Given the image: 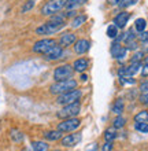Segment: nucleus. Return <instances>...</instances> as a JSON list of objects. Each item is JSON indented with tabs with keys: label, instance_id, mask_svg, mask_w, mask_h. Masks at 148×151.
Instances as JSON below:
<instances>
[{
	"label": "nucleus",
	"instance_id": "1",
	"mask_svg": "<svg viewBox=\"0 0 148 151\" xmlns=\"http://www.w3.org/2000/svg\"><path fill=\"white\" fill-rule=\"evenodd\" d=\"M64 15H51V19L47 22V24L41 25L39 28L36 29V33L37 35H40V36H48V35H54V33L59 32L60 29L63 28L66 22H64Z\"/></svg>",
	"mask_w": 148,
	"mask_h": 151
},
{
	"label": "nucleus",
	"instance_id": "2",
	"mask_svg": "<svg viewBox=\"0 0 148 151\" xmlns=\"http://www.w3.org/2000/svg\"><path fill=\"white\" fill-rule=\"evenodd\" d=\"M77 88V81L74 78H67V80H62V81H56L55 84H52L49 87V92L52 95H60L64 92L73 91Z\"/></svg>",
	"mask_w": 148,
	"mask_h": 151
},
{
	"label": "nucleus",
	"instance_id": "3",
	"mask_svg": "<svg viewBox=\"0 0 148 151\" xmlns=\"http://www.w3.org/2000/svg\"><path fill=\"white\" fill-rule=\"evenodd\" d=\"M66 3H67V0H48V1L41 7V14L45 17L55 15L62 8L66 7Z\"/></svg>",
	"mask_w": 148,
	"mask_h": 151
},
{
	"label": "nucleus",
	"instance_id": "4",
	"mask_svg": "<svg viewBox=\"0 0 148 151\" xmlns=\"http://www.w3.org/2000/svg\"><path fill=\"white\" fill-rule=\"evenodd\" d=\"M81 111V104H80V100L77 102H73L70 104H66L59 113H58V117L59 118H71V117H76L78 115Z\"/></svg>",
	"mask_w": 148,
	"mask_h": 151
},
{
	"label": "nucleus",
	"instance_id": "5",
	"mask_svg": "<svg viewBox=\"0 0 148 151\" xmlns=\"http://www.w3.org/2000/svg\"><path fill=\"white\" fill-rule=\"evenodd\" d=\"M58 41L55 39H43V40H39L34 43L33 45V52H36V54H41V55H44L47 52L51 50L54 45H56Z\"/></svg>",
	"mask_w": 148,
	"mask_h": 151
},
{
	"label": "nucleus",
	"instance_id": "6",
	"mask_svg": "<svg viewBox=\"0 0 148 151\" xmlns=\"http://www.w3.org/2000/svg\"><path fill=\"white\" fill-rule=\"evenodd\" d=\"M80 98H81V91H78V89H73V91L60 93V95L58 96V99H56V103L66 106V104H70V103H73V102L80 100Z\"/></svg>",
	"mask_w": 148,
	"mask_h": 151
},
{
	"label": "nucleus",
	"instance_id": "7",
	"mask_svg": "<svg viewBox=\"0 0 148 151\" xmlns=\"http://www.w3.org/2000/svg\"><path fill=\"white\" fill-rule=\"evenodd\" d=\"M73 73H74V69H73L71 65H62V66H58L54 72V80L55 81H62V80H67L73 77Z\"/></svg>",
	"mask_w": 148,
	"mask_h": 151
},
{
	"label": "nucleus",
	"instance_id": "8",
	"mask_svg": "<svg viewBox=\"0 0 148 151\" xmlns=\"http://www.w3.org/2000/svg\"><path fill=\"white\" fill-rule=\"evenodd\" d=\"M81 125V121L76 117H71V118H67L62 121V122L58 125V131L60 132H73L76 131L77 128Z\"/></svg>",
	"mask_w": 148,
	"mask_h": 151
},
{
	"label": "nucleus",
	"instance_id": "9",
	"mask_svg": "<svg viewBox=\"0 0 148 151\" xmlns=\"http://www.w3.org/2000/svg\"><path fill=\"white\" fill-rule=\"evenodd\" d=\"M76 41H77V37H76V35L71 32H66L59 37V45L62 48H67V47H70V45H74Z\"/></svg>",
	"mask_w": 148,
	"mask_h": 151
},
{
	"label": "nucleus",
	"instance_id": "10",
	"mask_svg": "<svg viewBox=\"0 0 148 151\" xmlns=\"http://www.w3.org/2000/svg\"><path fill=\"white\" fill-rule=\"evenodd\" d=\"M126 54H128L126 47H122L118 41L111 45V55H112V58H115V59H118V60H122L125 56H126Z\"/></svg>",
	"mask_w": 148,
	"mask_h": 151
},
{
	"label": "nucleus",
	"instance_id": "11",
	"mask_svg": "<svg viewBox=\"0 0 148 151\" xmlns=\"http://www.w3.org/2000/svg\"><path fill=\"white\" fill-rule=\"evenodd\" d=\"M62 56H63V48L60 47V45H58V44H56V45H54V47L51 48V50H49L48 52H47V54H44V58L47 60H58V59H60V58H62Z\"/></svg>",
	"mask_w": 148,
	"mask_h": 151
},
{
	"label": "nucleus",
	"instance_id": "12",
	"mask_svg": "<svg viewBox=\"0 0 148 151\" xmlns=\"http://www.w3.org/2000/svg\"><path fill=\"white\" fill-rule=\"evenodd\" d=\"M129 19H130V12L122 11V12H119V14H117V17L114 18V25H115L118 29H122L126 26Z\"/></svg>",
	"mask_w": 148,
	"mask_h": 151
},
{
	"label": "nucleus",
	"instance_id": "13",
	"mask_svg": "<svg viewBox=\"0 0 148 151\" xmlns=\"http://www.w3.org/2000/svg\"><path fill=\"white\" fill-rule=\"evenodd\" d=\"M81 140V133H70V135L62 137V146L64 147H71L80 143Z\"/></svg>",
	"mask_w": 148,
	"mask_h": 151
},
{
	"label": "nucleus",
	"instance_id": "14",
	"mask_svg": "<svg viewBox=\"0 0 148 151\" xmlns=\"http://www.w3.org/2000/svg\"><path fill=\"white\" fill-rule=\"evenodd\" d=\"M89 47H91V43H89V40H87V39L77 40L76 43H74V51H76L77 54H80V55L85 54V52L89 50Z\"/></svg>",
	"mask_w": 148,
	"mask_h": 151
},
{
	"label": "nucleus",
	"instance_id": "15",
	"mask_svg": "<svg viewBox=\"0 0 148 151\" xmlns=\"http://www.w3.org/2000/svg\"><path fill=\"white\" fill-rule=\"evenodd\" d=\"M88 68H89V60L87 59V58L76 59L74 60V63H73V69H74V72H78V73H84Z\"/></svg>",
	"mask_w": 148,
	"mask_h": 151
},
{
	"label": "nucleus",
	"instance_id": "16",
	"mask_svg": "<svg viewBox=\"0 0 148 151\" xmlns=\"http://www.w3.org/2000/svg\"><path fill=\"white\" fill-rule=\"evenodd\" d=\"M85 22H87V15L81 14V15H76L73 18L71 22H70V26L73 29H77V28H80V26H82Z\"/></svg>",
	"mask_w": 148,
	"mask_h": 151
},
{
	"label": "nucleus",
	"instance_id": "17",
	"mask_svg": "<svg viewBox=\"0 0 148 151\" xmlns=\"http://www.w3.org/2000/svg\"><path fill=\"white\" fill-rule=\"evenodd\" d=\"M62 133L63 132H60V131H49V132H45L44 133V137L47 140H51V142H55V140H59L60 137H62Z\"/></svg>",
	"mask_w": 148,
	"mask_h": 151
},
{
	"label": "nucleus",
	"instance_id": "18",
	"mask_svg": "<svg viewBox=\"0 0 148 151\" xmlns=\"http://www.w3.org/2000/svg\"><path fill=\"white\" fill-rule=\"evenodd\" d=\"M87 1H88V0H67L66 8H67V10H76V8L84 6Z\"/></svg>",
	"mask_w": 148,
	"mask_h": 151
},
{
	"label": "nucleus",
	"instance_id": "19",
	"mask_svg": "<svg viewBox=\"0 0 148 151\" xmlns=\"http://www.w3.org/2000/svg\"><path fill=\"white\" fill-rule=\"evenodd\" d=\"M124 109H125L124 99H117V102L114 103V106H112V113L117 115H121V113L124 111Z\"/></svg>",
	"mask_w": 148,
	"mask_h": 151
},
{
	"label": "nucleus",
	"instance_id": "20",
	"mask_svg": "<svg viewBox=\"0 0 148 151\" xmlns=\"http://www.w3.org/2000/svg\"><path fill=\"white\" fill-rule=\"evenodd\" d=\"M134 122H148V110H143V111L137 113L134 115Z\"/></svg>",
	"mask_w": 148,
	"mask_h": 151
},
{
	"label": "nucleus",
	"instance_id": "21",
	"mask_svg": "<svg viewBox=\"0 0 148 151\" xmlns=\"http://www.w3.org/2000/svg\"><path fill=\"white\" fill-rule=\"evenodd\" d=\"M48 150V144L44 142H34L32 144V151H47Z\"/></svg>",
	"mask_w": 148,
	"mask_h": 151
},
{
	"label": "nucleus",
	"instance_id": "22",
	"mask_svg": "<svg viewBox=\"0 0 148 151\" xmlns=\"http://www.w3.org/2000/svg\"><path fill=\"white\" fill-rule=\"evenodd\" d=\"M145 28H147V21H145L144 18L136 19V22H134V29H136L137 32H143V30H145Z\"/></svg>",
	"mask_w": 148,
	"mask_h": 151
},
{
	"label": "nucleus",
	"instance_id": "23",
	"mask_svg": "<svg viewBox=\"0 0 148 151\" xmlns=\"http://www.w3.org/2000/svg\"><path fill=\"white\" fill-rule=\"evenodd\" d=\"M144 59V52L143 51H136L133 54L132 59H130V63H141Z\"/></svg>",
	"mask_w": 148,
	"mask_h": 151
},
{
	"label": "nucleus",
	"instance_id": "24",
	"mask_svg": "<svg viewBox=\"0 0 148 151\" xmlns=\"http://www.w3.org/2000/svg\"><path fill=\"white\" fill-rule=\"evenodd\" d=\"M107 36L110 37V39H115L117 36H118V28H117L115 25H108L107 28Z\"/></svg>",
	"mask_w": 148,
	"mask_h": 151
},
{
	"label": "nucleus",
	"instance_id": "25",
	"mask_svg": "<svg viewBox=\"0 0 148 151\" xmlns=\"http://www.w3.org/2000/svg\"><path fill=\"white\" fill-rule=\"evenodd\" d=\"M134 129L141 132V133H148V122H136Z\"/></svg>",
	"mask_w": 148,
	"mask_h": 151
},
{
	"label": "nucleus",
	"instance_id": "26",
	"mask_svg": "<svg viewBox=\"0 0 148 151\" xmlns=\"http://www.w3.org/2000/svg\"><path fill=\"white\" fill-rule=\"evenodd\" d=\"M125 124H126V119L124 118V117H121V115H118L115 119H114V128L115 129H119V128H124L125 127Z\"/></svg>",
	"mask_w": 148,
	"mask_h": 151
},
{
	"label": "nucleus",
	"instance_id": "27",
	"mask_svg": "<svg viewBox=\"0 0 148 151\" xmlns=\"http://www.w3.org/2000/svg\"><path fill=\"white\" fill-rule=\"evenodd\" d=\"M115 132L112 131V129H107V131L104 132V139L106 142H112V140L115 139Z\"/></svg>",
	"mask_w": 148,
	"mask_h": 151
},
{
	"label": "nucleus",
	"instance_id": "28",
	"mask_svg": "<svg viewBox=\"0 0 148 151\" xmlns=\"http://www.w3.org/2000/svg\"><path fill=\"white\" fill-rule=\"evenodd\" d=\"M134 3H136V0H121L118 6H119L121 8H128V7H130V6H133Z\"/></svg>",
	"mask_w": 148,
	"mask_h": 151
},
{
	"label": "nucleus",
	"instance_id": "29",
	"mask_svg": "<svg viewBox=\"0 0 148 151\" xmlns=\"http://www.w3.org/2000/svg\"><path fill=\"white\" fill-rule=\"evenodd\" d=\"M11 137H12L14 142H21V140L24 139V135H22L19 131H12L11 132Z\"/></svg>",
	"mask_w": 148,
	"mask_h": 151
},
{
	"label": "nucleus",
	"instance_id": "30",
	"mask_svg": "<svg viewBox=\"0 0 148 151\" xmlns=\"http://www.w3.org/2000/svg\"><path fill=\"white\" fill-rule=\"evenodd\" d=\"M33 6H34V0H28V1H26V4L22 7V10H21V11H22V12H28L29 10H32V8H33Z\"/></svg>",
	"mask_w": 148,
	"mask_h": 151
},
{
	"label": "nucleus",
	"instance_id": "31",
	"mask_svg": "<svg viewBox=\"0 0 148 151\" xmlns=\"http://www.w3.org/2000/svg\"><path fill=\"white\" fill-rule=\"evenodd\" d=\"M137 39L140 40L141 43H147V41H148V32H145V30H143V32H139V35H137Z\"/></svg>",
	"mask_w": 148,
	"mask_h": 151
},
{
	"label": "nucleus",
	"instance_id": "32",
	"mask_svg": "<svg viewBox=\"0 0 148 151\" xmlns=\"http://www.w3.org/2000/svg\"><path fill=\"white\" fill-rule=\"evenodd\" d=\"M140 91L143 93H148V81H144V83L140 84Z\"/></svg>",
	"mask_w": 148,
	"mask_h": 151
},
{
	"label": "nucleus",
	"instance_id": "33",
	"mask_svg": "<svg viewBox=\"0 0 148 151\" xmlns=\"http://www.w3.org/2000/svg\"><path fill=\"white\" fill-rule=\"evenodd\" d=\"M112 150V142H106L103 147H102V151H111Z\"/></svg>",
	"mask_w": 148,
	"mask_h": 151
},
{
	"label": "nucleus",
	"instance_id": "34",
	"mask_svg": "<svg viewBox=\"0 0 148 151\" xmlns=\"http://www.w3.org/2000/svg\"><path fill=\"white\" fill-rule=\"evenodd\" d=\"M140 102L143 104H145V106H148V93H143L140 96Z\"/></svg>",
	"mask_w": 148,
	"mask_h": 151
},
{
	"label": "nucleus",
	"instance_id": "35",
	"mask_svg": "<svg viewBox=\"0 0 148 151\" xmlns=\"http://www.w3.org/2000/svg\"><path fill=\"white\" fill-rule=\"evenodd\" d=\"M141 76L143 77H148V65H144L141 69Z\"/></svg>",
	"mask_w": 148,
	"mask_h": 151
},
{
	"label": "nucleus",
	"instance_id": "36",
	"mask_svg": "<svg viewBox=\"0 0 148 151\" xmlns=\"http://www.w3.org/2000/svg\"><path fill=\"white\" fill-rule=\"evenodd\" d=\"M121 0H107V3L110 4V6H117V4H119Z\"/></svg>",
	"mask_w": 148,
	"mask_h": 151
},
{
	"label": "nucleus",
	"instance_id": "37",
	"mask_svg": "<svg viewBox=\"0 0 148 151\" xmlns=\"http://www.w3.org/2000/svg\"><path fill=\"white\" fill-rule=\"evenodd\" d=\"M80 78H81V81H82V83H85V81L88 80V76H87V74H84V73H81Z\"/></svg>",
	"mask_w": 148,
	"mask_h": 151
},
{
	"label": "nucleus",
	"instance_id": "38",
	"mask_svg": "<svg viewBox=\"0 0 148 151\" xmlns=\"http://www.w3.org/2000/svg\"><path fill=\"white\" fill-rule=\"evenodd\" d=\"M143 63H144V65H148V55L144 56V59H143Z\"/></svg>",
	"mask_w": 148,
	"mask_h": 151
},
{
	"label": "nucleus",
	"instance_id": "39",
	"mask_svg": "<svg viewBox=\"0 0 148 151\" xmlns=\"http://www.w3.org/2000/svg\"><path fill=\"white\" fill-rule=\"evenodd\" d=\"M54 151H60V150H54Z\"/></svg>",
	"mask_w": 148,
	"mask_h": 151
}]
</instances>
